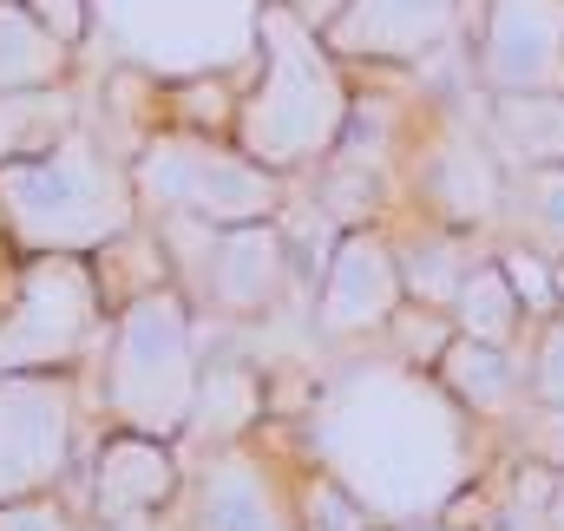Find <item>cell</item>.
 Returning <instances> with one entry per match:
<instances>
[{
	"instance_id": "9a60e30c",
	"label": "cell",
	"mask_w": 564,
	"mask_h": 531,
	"mask_svg": "<svg viewBox=\"0 0 564 531\" xmlns=\"http://www.w3.org/2000/svg\"><path fill=\"white\" fill-rule=\"evenodd\" d=\"M479 93H564V0H479Z\"/></svg>"
},
{
	"instance_id": "52a82bcc",
	"label": "cell",
	"mask_w": 564,
	"mask_h": 531,
	"mask_svg": "<svg viewBox=\"0 0 564 531\" xmlns=\"http://www.w3.org/2000/svg\"><path fill=\"white\" fill-rule=\"evenodd\" d=\"M106 328H112V302L93 257H20L0 289V375L93 368Z\"/></svg>"
},
{
	"instance_id": "7402d4cb",
	"label": "cell",
	"mask_w": 564,
	"mask_h": 531,
	"mask_svg": "<svg viewBox=\"0 0 564 531\" xmlns=\"http://www.w3.org/2000/svg\"><path fill=\"white\" fill-rule=\"evenodd\" d=\"M86 119V86H53V93H0V164H20Z\"/></svg>"
},
{
	"instance_id": "d4e9b609",
	"label": "cell",
	"mask_w": 564,
	"mask_h": 531,
	"mask_svg": "<svg viewBox=\"0 0 564 531\" xmlns=\"http://www.w3.org/2000/svg\"><path fill=\"white\" fill-rule=\"evenodd\" d=\"M492 257H499V269L512 275V289H519V302H525V315H532V322L564 315L558 257H552V250H539L532 237H499V243H492Z\"/></svg>"
},
{
	"instance_id": "5bb4252c",
	"label": "cell",
	"mask_w": 564,
	"mask_h": 531,
	"mask_svg": "<svg viewBox=\"0 0 564 531\" xmlns=\"http://www.w3.org/2000/svg\"><path fill=\"white\" fill-rule=\"evenodd\" d=\"M459 0H335L322 20L348 73H426L459 46Z\"/></svg>"
},
{
	"instance_id": "9c48e42d",
	"label": "cell",
	"mask_w": 564,
	"mask_h": 531,
	"mask_svg": "<svg viewBox=\"0 0 564 531\" xmlns=\"http://www.w3.org/2000/svg\"><path fill=\"white\" fill-rule=\"evenodd\" d=\"M171 269L184 282V295L197 302L204 322H230V328H257L282 315V302L302 289L295 250L282 237V217L270 224H237V230H204V224H158Z\"/></svg>"
},
{
	"instance_id": "603a6c76",
	"label": "cell",
	"mask_w": 564,
	"mask_h": 531,
	"mask_svg": "<svg viewBox=\"0 0 564 531\" xmlns=\"http://www.w3.org/2000/svg\"><path fill=\"white\" fill-rule=\"evenodd\" d=\"M289 479H295V519H302V531H388L375 512H368V499H361L341 473H328L322 459L302 453V433H295Z\"/></svg>"
},
{
	"instance_id": "8992f818",
	"label": "cell",
	"mask_w": 564,
	"mask_h": 531,
	"mask_svg": "<svg viewBox=\"0 0 564 531\" xmlns=\"http://www.w3.org/2000/svg\"><path fill=\"white\" fill-rule=\"evenodd\" d=\"M263 0H93V53L151 79L250 73Z\"/></svg>"
},
{
	"instance_id": "484cf974",
	"label": "cell",
	"mask_w": 564,
	"mask_h": 531,
	"mask_svg": "<svg viewBox=\"0 0 564 531\" xmlns=\"http://www.w3.org/2000/svg\"><path fill=\"white\" fill-rule=\"evenodd\" d=\"M525 388L545 407H564V315L532 322V335H525Z\"/></svg>"
},
{
	"instance_id": "7c38bea8",
	"label": "cell",
	"mask_w": 564,
	"mask_h": 531,
	"mask_svg": "<svg viewBox=\"0 0 564 531\" xmlns=\"http://www.w3.org/2000/svg\"><path fill=\"white\" fill-rule=\"evenodd\" d=\"M408 308V275H401V250L388 224H361L341 230L328 263L308 289V328L322 348H381V335L394 328V315Z\"/></svg>"
},
{
	"instance_id": "ac0fdd59",
	"label": "cell",
	"mask_w": 564,
	"mask_h": 531,
	"mask_svg": "<svg viewBox=\"0 0 564 531\" xmlns=\"http://www.w3.org/2000/svg\"><path fill=\"white\" fill-rule=\"evenodd\" d=\"M388 230H394V250H401L408 302H421V308H453L459 282L486 263V237L446 230V224L414 217V210H408V217H388Z\"/></svg>"
},
{
	"instance_id": "4dcf8cb0",
	"label": "cell",
	"mask_w": 564,
	"mask_h": 531,
	"mask_svg": "<svg viewBox=\"0 0 564 531\" xmlns=\"http://www.w3.org/2000/svg\"><path fill=\"white\" fill-rule=\"evenodd\" d=\"M545 519H552V531H564V473H558V486H552V512Z\"/></svg>"
},
{
	"instance_id": "f1b7e54d",
	"label": "cell",
	"mask_w": 564,
	"mask_h": 531,
	"mask_svg": "<svg viewBox=\"0 0 564 531\" xmlns=\"http://www.w3.org/2000/svg\"><path fill=\"white\" fill-rule=\"evenodd\" d=\"M40 20H46V33L53 40H66L73 53H86L93 46V0H26Z\"/></svg>"
},
{
	"instance_id": "d6986e66",
	"label": "cell",
	"mask_w": 564,
	"mask_h": 531,
	"mask_svg": "<svg viewBox=\"0 0 564 531\" xmlns=\"http://www.w3.org/2000/svg\"><path fill=\"white\" fill-rule=\"evenodd\" d=\"M479 132L512 171L564 164V93H479Z\"/></svg>"
},
{
	"instance_id": "30bf717a",
	"label": "cell",
	"mask_w": 564,
	"mask_h": 531,
	"mask_svg": "<svg viewBox=\"0 0 564 531\" xmlns=\"http://www.w3.org/2000/svg\"><path fill=\"white\" fill-rule=\"evenodd\" d=\"M86 407H93L86 368L0 375V506L40 499V492H73Z\"/></svg>"
},
{
	"instance_id": "e0dca14e",
	"label": "cell",
	"mask_w": 564,
	"mask_h": 531,
	"mask_svg": "<svg viewBox=\"0 0 564 531\" xmlns=\"http://www.w3.org/2000/svg\"><path fill=\"white\" fill-rule=\"evenodd\" d=\"M426 375L459 400L479 426H499V420L512 426L525 413V400H532V388H525V348H499V342H473V335H453Z\"/></svg>"
},
{
	"instance_id": "5b68a950",
	"label": "cell",
	"mask_w": 564,
	"mask_h": 531,
	"mask_svg": "<svg viewBox=\"0 0 564 531\" xmlns=\"http://www.w3.org/2000/svg\"><path fill=\"white\" fill-rule=\"evenodd\" d=\"M132 164V191H139L144 224H204V230H237V224H270L289 210L295 184L276 177L270 164H257L237 138L184 132V126H158Z\"/></svg>"
},
{
	"instance_id": "4fadbf2b",
	"label": "cell",
	"mask_w": 564,
	"mask_h": 531,
	"mask_svg": "<svg viewBox=\"0 0 564 531\" xmlns=\"http://www.w3.org/2000/svg\"><path fill=\"white\" fill-rule=\"evenodd\" d=\"M191 459L177 440H151V433H126V426H99L93 453H86V492L73 499L93 531H144L184 499Z\"/></svg>"
},
{
	"instance_id": "ba28073f",
	"label": "cell",
	"mask_w": 564,
	"mask_h": 531,
	"mask_svg": "<svg viewBox=\"0 0 564 531\" xmlns=\"http://www.w3.org/2000/svg\"><path fill=\"white\" fill-rule=\"evenodd\" d=\"M401 204L446 230H473V237L506 230L512 164L479 132V99H473V112H459L453 99H433L414 119L408 158H401Z\"/></svg>"
},
{
	"instance_id": "44dd1931",
	"label": "cell",
	"mask_w": 564,
	"mask_h": 531,
	"mask_svg": "<svg viewBox=\"0 0 564 531\" xmlns=\"http://www.w3.org/2000/svg\"><path fill=\"white\" fill-rule=\"evenodd\" d=\"M446 315H453V335L499 342V348H525V335H532V315H525V302H519L512 275L499 269L492 250H486V263L459 282V295H453V308H446Z\"/></svg>"
},
{
	"instance_id": "83f0119b",
	"label": "cell",
	"mask_w": 564,
	"mask_h": 531,
	"mask_svg": "<svg viewBox=\"0 0 564 531\" xmlns=\"http://www.w3.org/2000/svg\"><path fill=\"white\" fill-rule=\"evenodd\" d=\"M0 531H93V525H86V512L66 492H40V499L0 506Z\"/></svg>"
},
{
	"instance_id": "4316f807",
	"label": "cell",
	"mask_w": 564,
	"mask_h": 531,
	"mask_svg": "<svg viewBox=\"0 0 564 531\" xmlns=\"http://www.w3.org/2000/svg\"><path fill=\"white\" fill-rule=\"evenodd\" d=\"M512 453L539 459L564 473V407H545V400H525V413L512 420Z\"/></svg>"
},
{
	"instance_id": "ffe728a7",
	"label": "cell",
	"mask_w": 564,
	"mask_h": 531,
	"mask_svg": "<svg viewBox=\"0 0 564 531\" xmlns=\"http://www.w3.org/2000/svg\"><path fill=\"white\" fill-rule=\"evenodd\" d=\"M86 53L46 33V20L26 0H0V93H53L79 86Z\"/></svg>"
},
{
	"instance_id": "cb8c5ba5",
	"label": "cell",
	"mask_w": 564,
	"mask_h": 531,
	"mask_svg": "<svg viewBox=\"0 0 564 531\" xmlns=\"http://www.w3.org/2000/svg\"><path fill=\"white\" fill-rule=\"evenodd\" d=\"M506 237H532L539 250L564 257V164L512 171V217Z\"/></svg>"
},
{
	"instance_id": "3957f363",
	"label": "cell",
	"mask_w": 564,
	"mask_h": 531,
	"mask_svg": "<svg viewBox=\"0 0 564 531\" xmlns=\"http://www.w3.org/2000/svg\"><path fill=\"white\" fill-rule=\"evenodd\" d=\"M139 224L132 164L93 119L20 164H0V243L20 257H99Z\"/></svg>"
},
{
	"instance_id": "7a4b0ae2",
	"label": "cell",
	"mask_w": 564,
	"mask_h": 531,
	"mask_svg": "<svg viewBox=\"0 0 564 531\" xmlns=\"http://www.w3.org/2000/svg\"><path fill=\"white\" fill-rule=\"evenodd\" d=\"M355 73L328 53L322 26L295 7V0H263L257 20V59L243 73V99H237V126L230 138L270 164L276 177L302 184L315 177L355 119Z\"/></svg>"
},
{
	"instance_id": "6da1fadb",
	"label": "cell",
	"mask_w": 564,
	"mask_h": 531,
	"mask_svg": "<svg viewBox=\"0 0 564 531\" xmlns=\"http://www.w3.org/2000/svg\"><path fill=\"white\" fill-rule=\"evenodd\" d=\"M295 426L302 453L341 473L381 525L446 519L453 499L479 486V420L388 348L341 355V368L308 388Z\"/></svg>"
},
{
	"instance_id": "2e32d148",
	"label": "cell",
	"mask_w": 564,
	"mask_h": 531,
	"mask_svg": "<svg viewBox=\"0 0 564 531\" xmlns=\"http://www.w3.org/2000/svg\"><path fill=\"white\" fill-rule=\"evenodd\" d=\"M276 420V388L270 368L243 348H204V375H197V407L184 426V453H210V446H237L257 440Z\"/></svg>"
},
{
	"instance_id": "f546056e",
	"label": "cell",
	"mask_w": 564,
	"mask_h": 531,
	"mask_svg": "<svg viewBox=\"0 0 564 531\" xmlns=\"http://www.w3.org/2000/svg\"><path fill=\"white\" fill-rule=\"evenodd\" d=\"M388 531H466V525H453V519H414V525H388Z\"/></svg>"
},
{
	"instance_id": "277c9868",
	"label": "cell",
	"mask_w": 564,
	"mask_h": 531,
	"mask_svg": "<svg viewBox=\"0 0 564 531\" xmlns=\"http://www.w3.org/2000/svg\"><path fill=\"white\" fill-rule=\"evenodd\" d=\"M204 375V315L184 295V282L144 289L126 308H112L106 348L86 368L93 413L106 426L151 433V440H184L191 407Z\"/></svg>"
},
{
	"instance_id": "8fae6325",
	"label": "cell",
	"mask_w": 564,
	"mask_h": 531,
	"mask_svg": "<svg viewBox=\"0 0 564 531\" xmlns=\"http://www.w3.org/2000/svg\"><path fill=\"white\" fill-rule=\"evenodd\" d=\"M184 459H191V479H184V499L171 506L184 531H302L276 426H263L257 440H237V446L184 453Z\"/></svg>"
}]
</instances>
